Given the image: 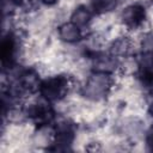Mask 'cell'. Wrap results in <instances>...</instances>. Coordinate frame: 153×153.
<instances>
[{"instance_id": "5", "label": "cell", "mask_w": 153, "mask_h": 153, "mask_svg": "<svg viewBox=\"0 0 153 153\" xmlns=\"http://www.w3.org/2000/svg\"><path fill=\"white\" fill-rule=\"evenodd\" d=\"M93 18H94V13L92 12V10L88 6L80 4L72 10L69 16V22H72L73 24H75L76 26H79L85 31V29H88L91 26Z\"/></svg>"}, {"instance_id": "9", "label": "cell", "mask_w": 153, "mask_h": 153, "mask_svg": "<svg viewBox=\"0 0 153 153\" xmlns=\"http://www.w3.org/2000/svg\"><path fill=\"white\" fill-rule=\"evenodd\" d=\"M61 0H39V2L42 5H45V6H55L60 2Z\"/></svg>"}, {"instance_id": "2", "label": "cell", "mask_w": 153, "mask_h": 153, "mask_svg": "<svg viewBox=\"0 0 153 153\" xmlns=\"http://www.w3.org/2000/svg\"><path fill=\"white\" fill-rule=\"evenodd\" d=\"M74 78L67 73H56L42 79L38 94L45 100L54 103H62L74 87Z\"/></svg>"}, {"instance_id": "6", "label": "cell", "mask_w": 153, "mask_h": 153, "mask_svg": "<svg viewBox=\"0 0 153 153\" xmlns=\"http://www.w3.org/2000/svg\"><path fill=\"white\" fill-rule=\"evenodd\" d=\"M121 0H90L88 7L94 16H108L117 8Z\"/></svg>"}, {"instance_id": "4", "label": "cell", "mask_w": 153, "mask_h": 153, "mask_svg": "<svg viewBox=\"0 0 153 153\" xmlns=\"http://www.w3.org/2000/svg\"><path fill=\"white\" fill-rule=\"evenodd\" d=\"M57 38L68 45H75L82 42L86 36L85 31L72 22H63L57 25Z\"/></svg>"}, {"instance_id": "8", "label": "cell", "mask_w": 153, "mask_h": 153, "mask_svg": "<svg viewBox=\"0 0 153 153\" xmlns=\"http://www.w3.org/2000/svg\"><path fill=\"white\" fill-rule=\"evenodd\" d=\"M146 109L151 117H153V91L146 98Z\"/></svg>"}, {"instance_id": "1", "label": "cell", "mask_w": 153, "mask_h": 153, "mask_svg": "<svg viewBox=\"0 0 153 153\" xmlns=\"http://www.w3.org/2000/svg\"><path fill=\"white\" fill-rule=\"evenodd\" d=\"M115 76L110 73L91 71L79 88L84 99L90 103H100L105 100L115 87Z\"/></svg>"}, {"instance_id": "3", "label": "cell", "mask_w": 153, "mask_h": 153, "mask_svg": "<svg viewBox=\"0 0 153 153\" xmlns=\"http://www.w3.org/2000/svg\"><path fill=\"white\" fill-rule=\"evenodd\" d=\"M118 22L127 31L140 30L147 22V10L141 2H131L121 10Z\"/></svg>"}, {"instance_id": "7", "label": "cell", "mask_w": 153, "mask_h": 153, "mask_svg": "<svg viewBox=\"0 0 153 153\" xmlns=\"http://www.w3.org/2000/svg\"><path fill=\"white\" fill-rule=\"evenodd\" d=\"M145 143L147 146V149L153 152V123L151 124V127L147 129L146 135H145Z\"/></svg>"}]
</instances>
